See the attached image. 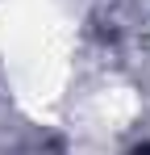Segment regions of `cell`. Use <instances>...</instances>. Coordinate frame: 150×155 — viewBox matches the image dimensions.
Listing matches in <instances>:
<instances>
[{"instance_id":"cell-1","label":"cell","mask_w":150,"mask_h":155,"mask_svg":"<svg viewBox=\"0 0 150 155\" xmlns=\"http://www.w3.org/2000/svg\"><path fill=\"white\" fill-rule=\"evenodd\" d=\"M138 155H150V147H146V151H138Z\"/></svg>"}]
</instances>
